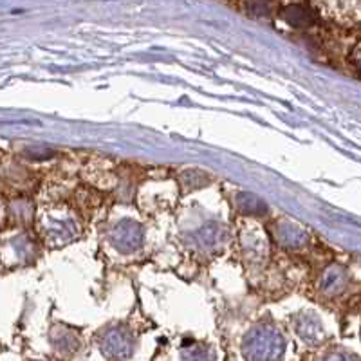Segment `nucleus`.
Segmentation results:
<instances>
[{"label":"nucleus","instance_id":"1","mask_svg":"<svg viewBox=\"0 0 361 361\" xmlns=\"http://www.w3.org/2000/svg\"><path fill=\"white\" fill-rule=\"evenodd\" d=\"M243 353L247 361H282L286 341L275 327L259 325L244 338Z\"/></svg>","mask_w":361,"mask_h":361},{"label":"nucleus","instance_id":"2","mask_svg":"<svg viewBox=\"0 0 361 361\" xmlns=\"http://www.w3.org/2000/svg\"><path fill=\"white\" fill-rule=\"evenodd\" d=\"M99 349L107 360L125 361L134 354V338L128 329L114 327L102 338Z\"/></svg>","mask_w":361,"mask_h":361},{"label":"nucleus","instance_id":"3","mask_svg":"<svg viewBox=\"0 0 361 361\" xmlns=\"http://www.w3.org/2000/svg\"><path fill=\"white\" fill-rule=\"evenodd\" d=\"M143 243V228L134 221H121L112 231V244L121 253L135 251Z\"/></svg>","mask_w":361,"mask_h":361},{"label":"nucleus","instance_id":"4","mask_svg":"<svg viewBox=\"0 0 361 361\" xmlns=\"http://www.w3.org/2000/svg\"><path fill=\"white\" fill-rule=\"evenodd\" d=\"M275 238L286 247H300L307 243V235L302 228L289 221H280L275 226Z\"/></svg>","mask_w":361,"mask_h":361},{"label":"nucleus","instance_id":"5","mask_svg":"<svg viewBox=\"0 0 361 361\" xmlns=\"http://www.w3.org/2000/svg\"><path fill=\"white\" fill-rule=\"evenodd\" d=\"M349 283V275L347 271L341 266H331L329 269H325L324 276H322V291L329 296H336L341 295Z\"/></svg>","mask_w":361,"mask_h":361},{"label":"nucleus","instance_id":"6","mask_svg":"<svg viewBox=\"0 0 361 361\" xmlns=\"http://www.w3.org/2000/svg\"><path fill=\"white\" fill-rule=\"evenodd\" d=\"M74 231H76V226L69 217L53 215V217H47V224H44V235H47L54 243L69 240V238H73Z\"/></svg>","mask_w":361,"mask_h":361},{"label":"nucleus","instance_id":"7","mask_svg":"<svg viewBox=\"0 0 361 361\" xmlns=\"http://www.w3.org/2000/svg\"><path fill=\"white\" fill-rule=\"evenodd\" d=\"M295 329L296 334L307 345H316L324 340V327H322L320 322L316 320V316L312 314L300 316L298 320H296Z\"/></svg>","mask_w":361,"mask_h":361},{"label":"nucleus","instance_id":"8","mask_svg":"<svg viewBox=\"0 0 361 361\" xmlns=\"http://www.w3.org/2000/svg\"><path fill=\"white\" fill-rule=\"evenodd\" d=\"M280 15L289 25H295V27H309L316 20V13L312 11L311 6L305 4L283 6Z\"/></svg>","mask_w":361,"mask_h":361},{"label":"nucleus","instance_id":"9","mask_svg":"<svg viewBox=\"0 0 361 361\" xmlns=\"http://www.w3.org/2000/svg\"><path fill=\"white\" fill-rule=\"evenodd\" d=\"M51 341H53L54 349L60 354H74L80 347V341L78 338L74 336V333L62 327L54 329L53 334H51Z\"/></svg>","mask_w":361,"mask_h":361},{"label":"nucleus","instance_id":"10","mask_svg":"<svg viewBox=\"0 0 361 361\" xmlns=\"http://www.w3.org/2000/svg\"><path fill=\"white\" fill-rule=\"evenodd\" d=\"M238 209L246 215H264L267 212V206L262 199H259L253 193H238L237 195Z\"/></svg>","mask_w":361,"mask_h":361},{"label":"nucleus","instance_id":"11","mask_svg":"<svg viewBox=\"0 0 361 361\" xmlns=\"http://www.w3.org/2000/svg\"><path fill=\"white\" fill-rule=\"evenodd\" d=\"M222 237H224V231L217 224H208L206 228L199 230L197 235H195L199 246L206 247V250L219 246L222 243Z\"/></svg>","mask_w":361,"mask_h":361},{"label":"nucleus","instance_id":"12","mask_svg":"<svg viewBox=\"0 0 361 361\" xmlns=\"http://www.w3.org/2000/svg\"><path fill=\"white\" fill-rule=\"evenodd\" d=\"M180 361H215V353L204 345H193L185 349Z\"/></svg>","mask_w":361,"mask_h":361},{"label":"nucleus","instance_id":"13","mask_svg":"<svg viewBox=\"0 0 361 361\" xmlns=\"http://www.w3.org/2000/svg\"><path fill=\"white\" fill-rule=\"evenodd\" d=\"M324 361H357V357L347 353H333V354H329Z\"/></svg>","mask_w":361,"mask_h":361}]
</instances>
